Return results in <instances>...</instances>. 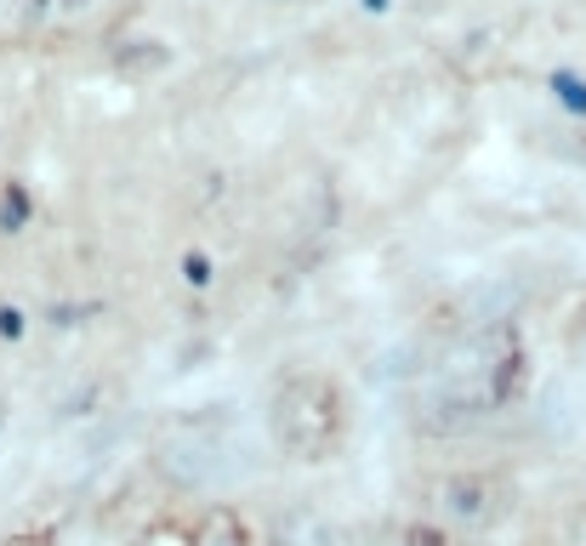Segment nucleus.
Returning <instances> with one entry per match:
<instances>
[{
  "mask_svg": "<svg viewBox=\"0 0 586 546\" xmlns=\"http://www.w3.org/2000/svg\"><path fill=\"white\" fill-rule=\"evenodd\" d=\"M342 427H347V398L331 375L302 370L279 382L268 398V438L297 461H324L342 444Z\"/></svg>",
  "mask_w": 586,
  "mask_h": 546,
  "instance_id": "nucleus-1",
  "label": "nucleus"
},
{
  "mask_svg": "<svg viewBox=\"0 0 586 546\" xmlns=\"http://www.w3.org/2000/svg\"><path fill=\"white\" fill-rule=\"evenodd\" d=\"M433 501H439V518H444L450 529L484 535V529H496L507 512H512V484H507L501 472H478V467H467V472L439 478Z\"/></svg>",
  "mask_w": 586,
  "mask_h": 546,
  "instance_id": "nucleus-2",
  "label": "nucleus"
},
{
  "mask_svg": "<svg viewBox=\"0 0 586 546\" xmlns=\"http://www.w3.org/2000/svg\"><path fill=\"white\" fill-rule=\"evenodd\" d=\"M188 546H256V535H251V524L240 518L234 506H211L200 524H194V540Z\"/></svg>",
  "mask_w": 586,
  "mask_h": 546,
  "instance_id": "nucleus-3",
  "label": "nucleus"
},
{
  "mask_svg": "<svg viewBox=\"0 0 586 546\" xmlns=\"http://www.w3.org/2000/svg\"><path fill=\"white\" fill-rule=\"evenodd\" d=\"M405 546H450V535L439 524H410L405 529Z\"/></svg>",
  "mask_w": 586,
  "mask_h": 546,
  "instance_id": "nucleus-4",
  "label": "nucleus"
},
{
  "mask_svg": "<svg viewBox=\"0 0 586 546\" xmlns=\"http://www.w3.org/2000/svg\"><path fill=\"white\" fill-rule=\"evenodd\" d=\"M23 217H29V194H23V188H12V194H7V205H0V222L18 228Z\"/></svg>",
  "mask_w": 586,
  "mask_h": 546,
  "instance_id": "nucleus-5",
  "label": "nucleus"
},
{
  "mask_svg": "<svg viewBox=\"0 0 586 546\" xmlns=\"http://www.w3.org/2000/svg\"><path fill=\"white\" fill-rule=\"evenodd\" d=\"M552 86H559V91H564V102H570V109H586V86H581V80L559 75V80H552Z\"/></svg>",
  "mask_w": 586,
  "mask_h": 546,
  "instance_id": "nucleus-6",
  "label": "nucleus"
},
{
  "mask_svg": "<svg viewBox=\"0 0 586 546\" xmlns=\"http://www.w3.org/2000/svg\"><path fill=\"white\" fill-rule=\"evenodd\" d=\"M575 546H586V512H581V518H575Z\"/></svg>",
  "mask_w": 586,
  "mask_h": 546,
  "instance_id": "nucleus-7",
  "label": "nucleus"
}]
</instances>
